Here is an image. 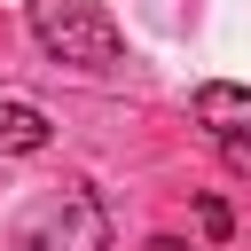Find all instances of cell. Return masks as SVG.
<instances>
[{"label":"cell","mask_w":251,"mask_h":251,"mask_svg":"<svg viewBox=\"0 0 251 251\" xmlns=\"http://www.w3.org/2000/svg\"><path fill=\"white\" fill-rule=\"evenodd\" d=\"M31 31L71 71H118L126 63V31L110 24L102 0H31Z\"/></svg>","instance_id":"obj_1"},{"label":"cell","mask_w":251,"mask_h":251,"mask_svg":"<svg viewBox=\"0 0 251 251\" xmlns=\"http://www.w3.org/2000/svg\"><path fill=\"white\" fill-rule=\"evenodd\" d=\"M16 251H110V220L86 188H63L16 220Z\"/></svg>","instance_id":"obj_2"},{"label":"cell","mask_w":251,"mask_h":251,"mask_svg":"<svg viewBox=\"0 0 251 251\" xmlns=\"http://www.w3.org/2000/svg\"><path fill=\"white\" fill-rule=\"evenodd\" d=\"M196 126L220 141L235 173H251V86H196Z\"/></svg>","instance_id":"obj_3"},{"label":"cell","mask_w":251,"mask_h":251,"mask_svg":"<svg viewBox=\"0 0 251 251\" xmlns=\"http://www.w3.org/2000/svg\"><path fill=\"white\" fill-rule=\"evenodd\" d=\"M47 141H55L47 110H31V102H0V157H39Z\"/></svg>","instance_id":"obj_4"},{"label":"cell","mask_w":251,"mask_h":251,"mask_svg":"<svg viewBox=\"0 0 251 251\" xmlns=\"http://www.w3.org/2000/svg\"><path fill=\"white\" fill-rule=\"evenodd\" d=\"M196 220H204V235H227V227H235V220H227V204H220V196H204V212H196Z\"/></svg>","instance_id":"obj_5"}]
</instances>
